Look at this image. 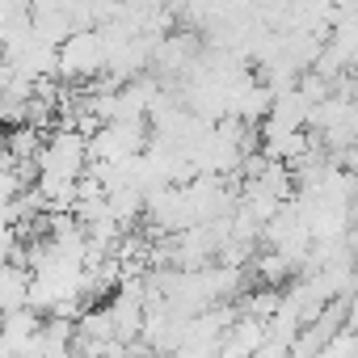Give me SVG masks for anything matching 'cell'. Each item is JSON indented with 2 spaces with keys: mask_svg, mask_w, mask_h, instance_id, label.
I'll return each instance as SVG.
<instances>
[{
  "mask_svg": "<svg viewBox=\"0 0 358 358\" xmlns=\"http://www.w3.org/2000/svg\"><path fill=\"white\" fill-rule=\"evenodd\" d=\"M106 68V43H101V30H72L59 47H55V76L59 80H93L97 72Z\"/></svg>",
  "mask_w": 358,
  "mask_h": 358,
  "instance_id": "obj_1",
  "label": "cell"
},
{
  "mask_svg": "<svg viewBox=\"0 0 358 358\" xmlns=\"http://www.w3.org/2000/svg\"><path fill=\"white\" fill-rule=\"evenodd\" d=\"M26 287H30L26 266H17V262H0V312H9V308L26 303Z\"/></svg>",
  "mask_w": 358,
  "mask_h": 358,
  "instance_id": "obj_2",
  "label": "cell"
}]
</instances>
